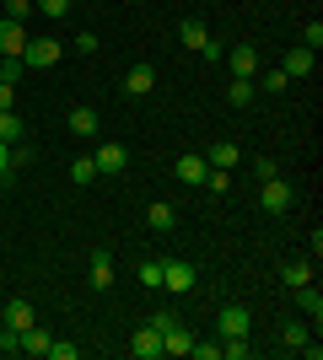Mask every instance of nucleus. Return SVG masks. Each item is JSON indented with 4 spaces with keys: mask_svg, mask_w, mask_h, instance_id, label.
Segmentation results:
<instances>
[{
    "mask_svg": "<svg viewBox=\"0 0 323 360\" xmlns=\"http://www.w3.org/2000/svg\"><path fill=\"white\" fill-rule=\"evenodd\" d=\"M215 328H221V339H243V333L253 328V312H248V307H221Z\"/></svg>",
    "mask_w": 323,
    "mask_h": 360,
    "instance_id": "20e7f679",
    "label": "nucleus"
},
{
    "mask_svg": "<svg viewBox=\"0 0 323 360\" xmlns=\"http://www.w3.org/2000/svg\"><path fill=\"white\" fill-rule=\"evenodd\" d=\"M22 49H27V32H22V22L0 16V54H16V60H22Z\"/></svg>",
    "mask_w": 323,
    "mask_h": 360,
    "instance_id": "0eeeda50",
    "label": "nucleus"
},
{
    "mask_svg": "<svg viewBox=\"0 0 323 360\" xmlns=\"http://www.w3.org/2000/svg\"><path fill=\"white\" fill-rule=\"evenodd\" d=\"M151 86H156V70H151V65H146V60L129 65V75H124V91H129V97H146Z\"/></svg>",
    "mask_w": 323,
    "mask_h": 360,
    "instance_id": "1a4fd4ad",
    "label": "nucleus"
},
{
    "mask_svg": "<svg viewBox=\"0 0 323 360\" xmlns=\"http://www.w3.org/2000/svg\"><path fill=\"white\" fill-rule=\"evenodd\" d=\"M178 38H184V49H205L210 44V32H205L200 16H184V22H178Z\"/></svg>",
    "mask_w": 323,
    "mask_h": 360,
    "instance_id": "4468645a",
    "label": "nucleus"
},
{
    "mask_svg": "<svg viewBox=\"0 0 323 360\" xmlns=\"http://www.w3.org/2000/svg\"><path fill=\"white\" fill-rule=\"evenodd\" d=\"M318 44H323V22L312 16V22H308V49H312V54H318Z\"/></svg>",
    "mask_w": 323,
    "mask_h": 360,
    "instance_id": "4c0bfd02",
    "label": "nucleus"
},
{
    "mask_svg": "<svg viewBox=\"0 0 323 360\" xmlns=\"http://www.w3.org/2000/svg\"><path fill=\"white\" fill-rule=\"evenodd\" d=\"M70 135H81V140H92L97 135V108H70Z\"/></svg>",
    "mask_w": 323,
    "mask_h": 360,
    "instance_id": "f8f14e48",
    "label": "nucleus"
},
{
    "mask_svg": "<svg viewBox=\"0 0 323 360\" xmlns=\"http://www.w3.org/2000/svg\"><path fill=\"white\" fill-rule=\"evenodd\" d=\"M200 54H205V60H210V65H221V60H227V49L215 44V38H210V44H205V49H200Z\"/></svg>",
    "mask_w": 323,
    "mask_h": 360,
    "instance_id": "58836bf2",
    "label": "nucleus"
},
{
    "mask_svg": "<svg viewBox=\"0 0 323 360\" xmlns=\"http://www.w3.org/2000/svg\"><path fill=\"white\" fill-rule=\"evenodd\" d=\"M6 108H16V86H6V81H0V113H6Z\"/></svg>",
    "mask_w": 323,
    "mask_h": 360,
    "instance_id": "a19ab883",
    "label": "nucleus"
},
{
    "mask_svg": "<svg viewBox=\"0 0 323 360\" xmlns=\"http://www.w3.org/2000/svg\"><path fill=\"white\" fill-rule=\"evenodd\" d=\"M312 333H308V323H286V328H280V345L286 349H296V355H302V345H308Z\"/></svg>",
    "mask_w": 323,
    "mask_h": 360,
    "instance_id": "b1692460",
    "label": "nucleus"
},
{
    "mask_svg": "<svg viewBox=\"0 0 323 360\" xmlns=\"http://www.w3.org/2000/svg\"><path fill=\"white\" fill-rule=\"evenodd\" d=\"M97 178H108V172H124V167H129V150L124 146H113V140H108V146H97Z\"/></svg>",
    "mask_w": 323,
    "mask_h": 360,
    "instance_id": "423d86ee",
    "label": "nucleus"
},
{
    "mask_svg": "<svg viewBox=\"0 0 323 360\" xmlns=\"http://www.w3.org/2000/svg\"><path fill=\"white\" fill-rule=\"evenodd\" d=\"M172 172H178L184 183H205V178H210V162H205V156H178Z\"/></svg>",
    "mask_w": 323,
    "mask_h": 360,
    "instance_id": "2eb2a0df",
    "label": "nucleus"
},
{
    "mask_svg": "<svg viewBox=\"0 0 323 360\" xmlns=\"http://www.w3.org/2000/svg\"><path fill=\"white\" fill-rule=\"evenodd\" d=\"M0 140H6V146L27 140V124H22V113H16V108H6V113H0Z\"/></svg>",
    "mask_w": 323,
    "mask_h": 360,
    "instance_id": "a211bd4d",
    "label": "nucleus"
},
{
    "mask_svg": "<svg viewBox=\"0 0 323 360\" xmlns=\"http://www.w3.org/2000/svg\"><path fill=\"white\" fill-rule=\"evenodd\" d=\"M248 355H253L248 333H243V339H221V360H248Z\"/></svg>",
    "mask_w": 323,
    "mask_h": 360,
    "instance_id": "bb28decb",
    "label": "nucleus"
},
{
    "mask_svg": "<svg viewBox=\"0 0 323 360\" xmlns=\"http://www.w3.org/2000/svg\"><path fill=\"white\" fill-rule=\"evenodd\" d=\"M32 11H44L49 22H60V16H70V0H32Z\"/></svg>",
    "mask_w": 323,
    "mask_h": 360,
    "instance_id": "cd10ccee",
    "label": "nucleus"
},
{
    "mask_svg": "<svg viewBox=\"0 0 323 360\" xmlns=\"http://www.w3.org/2000/svg\"><path fill=\"white\" fill-rule=\"evenodd\" d=\"M6 16H11V22H27V16H32V0H6Z\"/></svg>",
    "mask_w": 323,
    "mask_h": 360,
    "instance_id": "2f4dec72",
    "label": "nucleus"
},
{
    "mask_svg": "<svg viewBox=\"0 0 323 360\" xmlns=\"http://www.w3.org/2000/svg\"><path fill=\"white\" fill-rule=\"evenodd\" d=\"M296 307H302V317H312V328L323 323V290L312 285V280H308V285H296Z\"/></svg>",
    "mask_w": 323,
    "mask_h": 360,
    "instance_id": "6e6552de",
    "label": "nucleus"
},
{
    "mask_svg": "<svg viewBox=\"0 0 323 360\" xmlns=\"http://www.w3.org/2000/svg\"><path fill=\"white\" fill-rule=\"evenodd\" d=\"M205 188H210L215 199H227V188H232V172H221V167H210V178H205Z\"/></svg>",
    "mask_w": 323,
    "mask_h": 360,
    "instance_id": "c85d7f7f",
    "label": "nucleus"
},
{
    "mask_svg": "<svg viewBox=\"0 0 323 360\" xmlns=\"http://www.w3.org/2000/svg\"><path fill=\"white\" fill-rule=\"evenodd\" d=\"M87 280H92V290H113V258L97 253V258H92V269H87Z\"/></svg>",
    "mask_w": 323,
    "mask_h": 360,
    "instance_id": "f3484780",
    "label": "nucleus"
},
{
    "mask_svg": "<svg viewBox=\"0 0 323 360\" xmlns=\"http://www.w3.org/2000/svg\"><path fill=\"white\" fill-rule=\"evenodd\" d=\"M253 86H259V81H243V75H232L227 103H232V108H248V103H253Z\"/></svg>",
    "mask_w": 323,
    "mask_h": 360,
    "instance_id": "4be33fe9",
    "label": "nucleus"
},
{
    "mask_svg": "<svg viewBox=\"0 0 323 360\" xmlns=\"http://www.w3.org/2000/svg\"><path fill=\"white\" fill-rule=\"evenodd\" d=\"M189 355H194V360H221V345H200V339H194V345H189Z\"/></svg>",
    "mask_w": 323,
    "mask_h": 360,
    "instance_id": "72a5a7b5",
    "label": "nucleus"
},
{
    "mask_svg": "<svg viewBox=\"0 0 323 360\" xmlns=\"http://www.w3.org/2000/svg\"><path fill=\"white\" fill-rule=\"evenodd\" d=\"M22 75H27V65L16 60V54H0V81H6V86H16Z\"/></svg>",
    "mask_w": 323,
    "mask_h": 360,
    "instance_id": "393cba45",
    "label": "nucleus"
},
{
    "mask_svg": "<svg viewBox=\"0 0 323 360\" xmlns=\"http://www.w3.org/2000/svg\"><path fill=\"white\" fill-rule=\"evenodd\" d=\"M189 345H194V333H189L184 323H172V328L162 333V355H189Z\"/></svg>",
    "mask_w": 323,
    "mask_h": 360,
    "instance_id": "ddd939ff",
    "label": "nucleus"
},
{
    "mask_svg": "<svg viewBox=\"0 0 323 360\" xmlns=\"http://www.w3.org/2000/svg\"><path fill=\"white\" fill-rule=\"evenodd\" d=\"M49 339H54V333L38 328V323H32V328H22V355H49Z\"/></svg>",
    "mask_w": 323,
    "mask_h": 360,
    "instance_id": "aec40b11",
    "label": "nucleus"
},
{
    "mask_svg": "<svg viewBox=\"0 0 323 360\" xmlns=\"http://www.w3.org/2000/svg\"><path fill=\"white\" fill-rule=\"evenodd\" d=\"M140 285H146V290H162V264H156V258H151V264H140Z\"/></svg>",
    "mask_w": 323,
    "mask_h": 360,
    "instance_id": "c756f323",
    "label": "nucleus"
},
{
    "mask_svg": "<svg viewBox=\"0 0 323 360\" xmlns=\"http://www.w3.org/2000/svg\"><path fill=\"white\" fill-rule=\"evenodd\" d=\"M146 221H151V231H172V226H178V210H172L167 199H156L151 210H146Z\"/></svg>",
    "mask_w": 323,
    "mask_h": 360,
    "instance_id": "412c9836",
    "label": "nucleus"
},
{
    "mask_svg": "<svg viewBox=\"0 0 323 360\" xmlns=\"http://www.w3.org/2000/svg\"><path fill=\"white\" fill-rule=\"evenodd\" d=\"M81 345H65V339H49V360H76Z\"/></svg>",
    "mask_w": 323,
    "mask_h": 360,
    "instance_id": "7c9ffc66",
    "label": "nucleus"
},
{
    "mask_svg": "<svg viewBox=\"0 0 323 360\" xmlns=\"http://www.w3.org/2000/svg\"><path fill=\"white\" fill-rule=\"evenodd\" d=\"M162 290H172V296H184V290H194V264H184V258H172V264H162Z\"/></svg>",
    "mask_w": 323,
    "mask_h": 360,
    "instance_id": "7ed1b4c3",
    "label": "nucleus"
},
{
    "mask_svg": "<svg viewBox=\"0 0 323 360\" xmlns=\"http://www.w3.org/2000/svg\"><path fill=\"white\" fill-rule=\"evenodd\" d=\"M259 205H264V215H286L296 205V188L286 178H264V188H259Z\"/></svg>",
    "mask_w": 323,
    "mask_h": 360,
    "instance_id": "f257e3e1",
    "label": "nucleus"
},
{
    "mask_svg": "<svg viewBox=\"0 0 323 360\" xmlns=\"http://www.w3.org/2000/svg\"><path fill=\"white\" fill-rule=\"evenodd\" d=\"M280 70L291 75V81H302V75H312V49L302 44V49H291V54H286V65H280Z\"/></svg>",
    "mask_w": 323,
    "mask_h": 360,
    "instance_id": "dca6fc26",
    "label": "nucleus"
},
{
    "mask_svg": "<svg viewBox=\"0 0 323 360\" xmlns=\"http://www.w3.org/2000/svg\"><path fill=\"white\" fill-rule=\"evenodd\" d=\"M65 44H54V38H27V49H22V65L27 70H49V65H60Z\"/></svg>",
    "mask_w": 323,
    "mask_h": 360,
    "instance_id": "f03ea898",
    "label": "nucleus"
},
{
    "mask_svg": "<svg viewBox=\"0 0 323 360\" xmlns=\"http://www.w3.org/2000/svg\"><path fill=\"white\" fill-rule=\"evenodd\" d=\"M32 156H38V150H32V146H27V140H16V146H11V167H27V162H32Z\"/></svg>",
    "mask_w": 323,
    "mask_h": 360,
    "instance_id": "473e14b6",
    "label": "nucleus"
},
{
    "mask_svg": "<svg viewBox=\"0 0 323 360\" xmlns=\"http://www.w3.org/2000/svg\"><path fill=\"white\" fill-rule=\"evenodd\" d=\"M227 65H232V75L253 81V70H259V49H253V44H232L227 49Z\"/></svg>",
    "mask_w": 323,
    "mask_h": 360,
    "instance_id": "39448f33",
    "label": "nucleus"
},
{
    "mask_svg": "<svg viewBox=\"0 0 323 360\" xmlns=\"http://www.w3.org/2000/svg\"><path fill=\"white\" fill-rule=\"evenodd\" d=\"M70 49H76V54H97V32H81Z\"/></svg>",
    "mask_w": 323,
    "mask_h": 360,
    "instance_id": "e433bc0d",
    "label": "nucleus"
},
{
    "mask_svg": "<svg viewBox=\"0 0 323 360\" xmlns=\"http://www.w3.org/2000/svg\"><path fill=\"white\" fill-rule=\"evenodd\" d=\"M129 355H135V360H156V355H162V333H156L151 323H146V328L135 333V345H129Z\"/></svg>",
    "mask_w": 323,
    "mask_h": 360,
    "instance_id": "9d476101",
    "label": "nucleus"
},
{
    "mask_svg": "<svg viewBox=\"0 0 323 360\" xmlns=\"http://www.w3.org/2000/svg\"><path fill=\"white\" fill-rule=\"evenodd\" d=\"M205 162H210V167H221V172H232V167L243 162V150L232 146V140H215V146L205 150Z\"/></svg>",
    "mask_w": 323,
    "mask_h": 360,
    "instance_id": "9b49d317",
    "label": "nucleus"
},
{
    "mask_svg": "<svg viewBox=\"0 0 323 360\" xmlns=\"http://www.w3.org/2000/svg\"><path fill=\"white\" fill-rule=\"evenodd\" d=\"M264 86H270V91H286V86H291V75H286V70H270V75H264Z\"/></svg>",
    "mask_w": 323,
    "mask_h": 360,
    "instance_id": "c9c22d12",
    "label": "nucleus"
},
{
    "mask_svg": "<svg viewBox=\"0 0 323 360\" xmlns=\"http://www.w3.org/2000/svg\"><path fill=\"white\" fill-rule=\"evenodd\" d=\"M92 178H97V162H92V156H76V162H70V183H81V188H87Z\"/></svg>",
    "mask_w": 323,
    "mask_h": 360,
    "instance_id": "a878e982",
    "label": "nucleus"
},
{
    "mask_svg": "<svg viewBox=\"0 0 323 360\" xmlns=\"http://www.w3.org/2000/svg\"><path fill=\"white\" fill-rule=\"evenodd\" d=\"M280 280H286V285H308V280H312V264H308V258H291V264H286V269H280Z\"/></svg>",
    "mask_w": 323,
    "mask_h": 360,
    "instance_id": "5701e85b",
    "label": "nucleus"
},
{
    "mask_svg": "<svg viewBox=\"0 0 323 360\" xmlns=\"http://www.w3.org/2000/svg\"><path fill=\"white\" fill-rule=\"evenodd\" d=\"M32 323H38V312H32V301H11V307H6V328H32Z\"/></svg>",
    "mask_w": 323,
    "mask_h": 360,
    "instance_id": "6ab92c4d",
    "label": "nucleus"
},
{
    "mask_svg": "<svg viewBox=\"0 0 323 360\" xmlns=\"http://www.w3.org/2000/svg\"><path fill=\"white\" fill-rule=\"evenodd\" d=\"M0 178H6V183L16 178V167H11V146H6V140H0Z\"/></svg>",
    "mask_w": 323,
    "mask_h": 360,
    "instance_id": "f704fd0d",
    "label": "nucleus"
},
{
    "mask_svg": "<svg viewBox=\"0 0 323 360\" xmlns=\"http://www.w3.org/2000/svg\"><path fill=\"white\" fill-rule=\"evenodd\" d=\"M172 323H178V312H156V317H151V328H156V333H167Z\"/></svg>",
    "mask_w": 323,
    "mask_h": 360,
    "instance_id": "ea45409f",
    "label": "nucleus"
}]
</instances>
